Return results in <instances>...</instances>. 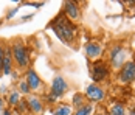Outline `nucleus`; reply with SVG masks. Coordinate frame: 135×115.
<instances>
[{"label":"nucleus","mask_w":135,"mask_h":115,"mask_svg":"<svg viewBox=\"0 0 135 115\" xmlns=\"http://www.w3.org/2000/svg\"><path fill=\"white\" fill-rule=\"evenodd\" d=\"M51 28H53L54 33L59 36L61 40L68 42V44H70V42L75 39V36H76V26L68 20L67 16L64 13L59 14L53 22H51Z\"/></svg>","instance_id":"nucleus-1"},{"label":"nucleus","mask_w":135,"mask_h":115,"mask_svg":"<svg viewBox=\"0 0 135 115\" xmlns=\"http://www.w3.org/2000/svg\"><path fill=\"white\" fill-rule=\"evenodd\" d=\"M11 51H13V58L19 67V70H27L30 65V53H28L25 44L20 39H17L11 47Z\"/></svg>","instance_id":"nucleus-2"},{"label":"nucleus","mask_w":135,"mask_h":115,"mask_svg":"<svg viewBox=\"0 0 135 115\" xmlns=\"http://www.w3.org/2000/svg\"><path fill=\"white\" fill-rule=\"evenodd\" d=\"M120 79L123 82L135 81V61H129V62L123 64L121 72H120Z\"/></svg>","instance_id":"nucleus-3"},{"label":"nucleus","mask_w":135,"mask_h":115,"mask_svg":"<svg viewBox=\"0 0 135 115\" xmlns=\"http://www.w3.org/2000/svg\"><path fill=\"white\" fill-rule=\"evenodd\" d=\"M64 14L67 16L70 22L81 19V10H79L78 3H75V2H64Z\"/></svg>","instance_id":"nucleus-4"},{"label":"nucleus","mask_w":135,"mask_h":115,"mask_svg":"<svg viewBox=\"0 0 135 115\" xmlns=\"http://www.w3.org/2000/svg\"><path fill=\"white\" fill-rule=\"evenodd\" d=\"M68 86L65 82V79L62 76H56L53 79V84H51V95L56 96V98H61L65 92H67Z\"/></svg>","instance_id":"nucleus-5"},{"label":"nucleus","mask_w":135,"mask_h":115,"mask_svg":"<svg viewBox=\"0 0 135 115\" xmlns=\"http://www.w3.org/2000/svg\"><path fill=\"white\" fill-rule=\"evenodd\" d=\"M85 96H87L90 101H103L104 96H106V93H104V90L101 89L99 86H96V84H90V86H87Z\"/></svg>","instance_id":"nucleus-6"},{"label":"nucleus","mask_w":135,"mask_h":115,"mask_svg":"<svg viewBox=\"0 0 135 115\" xmlns=\"http://www.w3.org/2000/svg\"><path fill=\"white\" fill-rule=\"evenodd\" d=\"M13 72V51L11 47H5V54H3V64H2V73L3 75H11Z\"/></svg>","instance_id":"nucleus-7"},{"label":"nucleus","mask_w":135,"mask_h":115,"mask_svg":"<svg viewBox=\"0 0 135 115\" xmlns=\"http://www.w3.org/2000/svg\"><path fill=\"white\" fill-rule=\"evenodd\" d=\"M27 82H28V86H30V90L31 92H36V90H39L42 89V81H41V78L37 76V73L33 70V68H28V72H27Z\"/></svg>","instance_id":"nucleus-8"},{"label":"nucleus","mask_w":135,"mask_h":115,"mask_svg":"<svg viewBox=\"0 0 135 115\" xmlns=\"http://www.w3.org/2000/svg\"><path fill=\"white\" fill-rule=\"evenodd\" d=\"M101 53H103V45L99 42L93 40V42H89L85 45V56L89 59H98L101 56Z\"/></svg>","instance_id":"nucleus-9"},{"label":"nucleus","mask_w":135,"mask_h":115,"mask_svg":"<svg viewBox=\"0 0 135 115\" xmlns=\"http://www.w3.org/2000/svg\"><path fill=\"white\" fill-rule=\"evenodd\" d=\"M124 54H126V50L123 47H120V45L113 47V50L110 51V61H112V64L115 65V67H120L124 62Z\"/></svg>","instance_id":"nucleus-10"},{"label":"nucleus","mask_w":135,"mask_h":115,"mask_svg":"<svg viewBox=\"0 0 135 115\" xmlns=\"http://www.w3.org/2000/svg\"><path fill=\"white\" fill-rule=\"evenodd\" d=\"M27 101H28V107H30L31 114H34V115H41L42 112H44V103L41 101V98H37V96L31 95V96L28 98Z\"/></svg>","instance_id":"nucleus-11"},{"label":"nucleus","mask_w":135,"mask_h":115,"mask_svg":"<svg viewBox=\"0 0 135 115\" xmlns=\"http://www.w3.org/2000/svg\"><path fill=\"white\" fill-rule=\"evenodd\" d=\"M107 76V68L103 62H96L93 65V70H92V78L93 81H103L104 78Z\"/></svg>","instance_id":"nucleus-12"},{"label":"nucleus","mask_w":135,"mask_h":115,"mask_svg":"<svg viewBox=\"0 0 135 115\" xmlns=\"http://www.w3.org/2000/svg\"><path fill=\"white\" fill-rule=\"evenodd\" d=\"M71 114V107L67 104H57L53 109V115H70Z\"/></svg>","instance_id":"nucleus-13"},{"label":"nucleus","mask_w":135,"mask_h":115,"mask_svg":"<svg viewBox=\"0 0 135 115\" xmlns=\"http://www.w3.org/2000/svg\"><path fill=\"white\" fill-rule=\"evenodd\" d=\"M92 111H93V106L89 103H85L84 106H81V107H78L76 109V112H75V115H90L92 114Z\"/></svg>","instance_id":"nucleus-14"},{"label":"nucleus","mask_w":135,"mask_h":115,"mask_svg":"<svg viewBox=\"0 0 135 115\" xmlns=\"http://www.w3.org/2000/svg\"><path fill=\"white\" fill-rule=\"evenodd\" d=\"M110 115H127V114H126V109L121 104H113L110 107Z\"/></svg>","instance_id":"nucleus-15"},{"label":"nucleus","mask_w":135,"mask_h":115,"mask_svg":"<svg viewBox=\"0 0 135 115\" xmlns=\"http://www.w3.org/2000/svg\"><path fill=\"white\" fill-rule=\"evenodd\" d=\"M19 93H25V95L31 93V90H30V86H28L27 79H20V81H19Z\"/></svg>","instance_id":"nucleus-16"},{"label":"nucleus","mask_w":135,"mask_h":115,"mask_svg":"<svg viewBox=\"0 0 135 115\" xmlns=\"http://www.w3.org/2000/svg\"><path fill=\"white\" fill-rule=\"evenodd\" d=\"M73 104L76 106V109L81 107V106H84V104H85V103H84V95H81V93H75V96H73Z\"/></svg>","instance_id":"nucleus-17"},{"label":"nucleus","mask_w":135,"mask_h":115,"mask_svg":"<svg viewBox=\"0 0 135 115\" xmlns=\"http://www.w3.org/2000/svg\"><path fill=\"white\" fill-rule=\"evenodd\" d=\"M19 101H20V100H19V92H11L9 96H8V103H9V106H17V103Z\"/></svg>","instance_id":"nucleus-18"},{"label":"nucleus","mask_w":135,"mask_h":115,"mask_svg":"<svg viewBox=\"0 0 135 115\" xmlns=\"http://www.w3.org/2000/svg\"><path fill=\"white\" fill-rule=\"evenodd\" d=\"M17 111H19L20 114H23V112H28V111H30L27 100H20V101L17 103Z\"/></svg>","instance_id":"nucleus-19"},{"label":"nucleus","mask_w":135,"mask_h":115,"mask_svg":"<svg viewBox=\"0 0 135 115\" xmlns=\"http://www.w3.org/2000/svg\"><path fill=\"white\" fill-rule=\"evenodd\" d=\"M3 54H5V47L0 44V73H2V64H3Z\"/></svg>","instance_id":"nucleus-20"},{"label":"nucleus","mask_w":135,"mask_h":115,"mask_svg":"<svg viewBox=\"0 0 135 115\" xmlns=\"http://www.w3.org/2000/svg\"><path fill=\"white\" fill-rule=\"evenodd\" d=\"M17 10H19V6H16V8H14V10H11V11H9V13H8V19H9V17H11V16H14V14L17 13Z\"/></svg>","instance_id":"nucleus-21"},{"label":"nucleus","mask_w":135,"mask_h":115,"mask_svg":"<svg viewBox=\"0 0 135 115\" xmlns=\"http://www.w3.org/2000/svg\"><path fill=\"white\" fill-rule=\"evenodd\" d=\"M25 5H31V6H36V8H39V6H42V3H25Z\"/></svg>","instance_id":"nucleus-22"},{"label":"nucleus","mask_w":135,"mask_h":115,"mask_svg":"<svg viewBox=\"0 0 135 115\" xmlns=\"http://www.w3.org/2000/svg\"><path fill=\"white\" fill-rule=\"evenodd\" d=\"M3 115H13V114H11V111L6 109V111H3Z\"/></svg>","instance_id":"nucleus-23"},{"label":"nucleus","mask_w":135,"mask_h":115,"mask_svg":"<svg viewBox=\"0 0 135 115\" xmlns=\"http://www.w3.org/2000/svg\"><path fill=\"white\" fill-rule=\"evenodd\" d=\"M2 106H3V100H2V98H0V107H2Z\"/></svg>","instance_id":"nucleus-24"},{"label":"nucleus","mask_w":135,"mask_h":115,"mask_svg":"<svg viewBox=\"0 0 135 115\" xmlns=\"http://www.w3.org/2000/svg\"><path fill=\"white\" fill-rule=\"evenodd\" d=\"M96 115H103V114H96Z\"/></svg>","instance_id":"nucleus-25"},{"label":"nucleus","mask_w":135,"mask_h":115,"mask_svg":"<svg viewBox=\"0 0 135 115\" xmlns=\"http://www.w3.org/2000/svg\"><path fill=\"white\" fill-rule=\"evenodd\" d=\"M0 25H2V20H0Z\"/></svg>","instance_id":"nucleus-26"}]
</instances>
